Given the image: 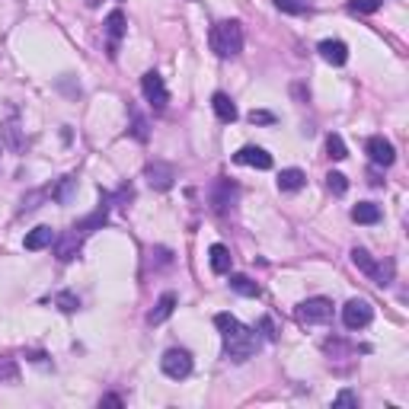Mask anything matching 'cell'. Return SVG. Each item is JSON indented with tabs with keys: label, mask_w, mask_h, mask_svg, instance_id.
<instances>
[{
	"label": "cell",
	"mask_w": 409,
	"mask_h": 409,
	"mask_svg": "<svg viewBox=\"0 0 409 409\" xmlns=\"http://www.w3.org/2000/svg\"><path fill=\"white\" fill-rule=\"evenodd\" d=\"M102 406H121L119 396H102Z\"/></svg>",
	"instance_id": "obj_35"
},
{
	"label": "cell",
	"mask_w": 409,
	"mask_h": 409,
	"mask_svg": "<svg viewBox=\"0 0 409 409\" xmlns=\"http://www.w3.org/2000/svg\"><path fill=\"white\" fill-rule=\"evenodd\" d=\"M80 243H83V230H67L64 236H55V253L61 262H70L80 256Z\"/></svg>",
	"instance_id": "obj_9"
},
{
	"label": "cell",
	"mask_w": 409,
	"mask_h": 409,
	"mask_svg": "<svg viewBox=\"0 0 409 409\" xmlns=\"http://www.w3.org/2000/svg\"><path fill=\"white\" fill-rule=\"evenodd\" d=\"M211 109H214V115L221 121H236V106H234V99H230L227 93H214V96H211Z\"/></svg>",
	"instance_id": "obj_18"
},
{
	"label": "cell",
	"mask_w": 409,
	"mask_h": 409,
	"mask_svg": "<svg viewBox=\"0 0 409 409\" xmlns=\"http://www.w3.org/2000/svg\"><path fill=\"white\" fill-rule=\"evenodd\" d=\"M317 51L326 64H332V67H342V64L349 61V45L339 42V38H323V42L317 45Z\"/></svg>",
	"instance_id": "obj_10"
},
{
	"label": "cell",
	"mask_w": 409,
	"mask_h": 409,
	"mask_svg": "<svg viewBox=\"0 0 409 409\" xmlns=\"http://www.w3.org/2000/svg\"><path fill=\"white\" fill-rule=\"evenodd\" d=\"M383 6V0H351L349 10L351 13H361V16H368V13H377Z\"/></svg>",
	"instance_id": "obj_26"
},
{
	"label": "cell",
	"mask_w": 409,
	"mask_h": 409,
	"mask_svg": "<svg viewBox=\"0 0 409 409\" xmlns=\"http://www.w3.org/2000/svg\"><path fill=\"white\" fill-rule=\"evenodd\" d=\"M304 182H307V176H304V170H298V166L278 173V189L281 192H298V189H304Z\"/></svg>",
	"instance_id": "obj_20"
},
{
	"label": "cell",
	"mask_w": 409,
	"mask_h": 409,
	"mask_svg": "<svg viewBox=\"0 0 409 409\" xmlns=\"http://www.w3.org/2000/svg\"><path fill=\"white\" fill-rule=\"evenodd\" d=\"M326 185H329L332 195H345V189H349V179H345L342 173H329V176H326Z\"/></svg>",
	"instance_id": "obj_27"
},
{
	"label": "cell",
	"mask_w": 409,
	"mask_h": 409,
	"mask_svg": "<svg viewBox=\"0 0 409 409\" xmlns=\"http://www.w3.org/2000/svg\"><path fill=\"white\" fill-rule=\"evenodd\" d=\"M259 329H262V336H266L268 342H272V339L278 336V332H275V323H272V317H262V320H259Z\"/></svg>",
	"instance_id": "obj_33"
},
{
	"label": "cell",
	"mask_w": 409,
	"mask_h": 409,
	"mask_svg": "<svg viewBox=\"0 0 409 409\" xmlns=\"http://www.w3.org/2000/svg\"><path fill=\"white\" fill-rule=\"evenodd\" d=\"M106 221H109V195H106V192H102V204H99V208H96L89 217H83V221L77 224V230H83V234H89V230L102 227V224H106Z\"/></svg>",
	"instance_id": "obj_17"
},
{
	"label": "cell",
	"mask_w": 409,
	"mask_h": 409,
	"mask_svg": "<svg viewBox=\"0 0 409 409\" xmlns=\"http://www.w3.org/2000/svg\"><path fill=\"white\" fill-rule=\"evenodd\" d=\"M249 121H253V125H272L275 115L272 112H256L253 109V112H249Z\"/></svg>",
	"instance_id": "obj_34"
},
{
	"label": "cell",
	"mask_w": 409,
	"mask_h": 409,
	"mask_svg": "<svg viewBox=\"0 0 409 409\" xmlns=\"http://www.w3.org/2000/svg\"><path fill=\"white\" fill-rule=\"evenodd\" d=\"M55 230L51 227H36V230H29V234H26V249H32V253H36V249H45V246H51V243H55Z\"/></svg>",
	"instance_id": "obj_19"
},
{
	"label": "cell",
	"mask_w": 409,
	"mask_h": 409,
	"mask_svg": "<svg viewBox=\"0 0 409 409\" xmlns=\"http://www.w3.org/2000/svg\"><path fill=\"white\" fill-rule=\"evenodd\" d=\"M332 406H358V396L351 393V390H342V393L332 400Z\"/></svg>",
	"instance_id": "obj_32"
},
{
	"label": "cell",
	"mask_w": 409,
	"mask_h": 409,
	"mask_svg": "<svg viewBox=\"0 0 409 409\" xmlns=\"http://www.w3.org/2000/svg\"><path fill=\"white\" fill-rule=\"evenodd\" d=\"M208 262H211V272L214 275H230V262H234V256H230V249L224 246V243H214V246L208 249Z\"/></svg>",
	"instance_id": "obj_16"
},
{
	"label": "cell",
	"mask_w": 409,
	"mask_h": 409,
	"mask_svg": "<svg viewBox=\"0 0 409 409\" xmlns=\"http://www.w3.org/2000/svg\"><path fill=\"white\" fill-rule=\"evenodd\" d=\"M364 153H368V160L374 166H393V160H396V151H393V144H390L387 138H381V134H374V138H368V144H364Z\"/></svg>",
	"instance_id": "obj_8"
},
{
	"label": "cell",
	"mask_w": 409,
	"mask_h": 409,
	"mask_svg": "<svg viewBox=\"0 0 409 409\" xmlns=\"http://www.w3.org/2000/svg\"><path fill=\"white\" fill-rule=\"evenodd\" d=\"M87 6H99V0H87Z\"/></svg>",
	"instance_id": "obj_36"
},
{
	"label": "cell",
	"mask_w": 409,
	"mask_h": 409,
	"mask_svg": "<svg viewBox=\"0 0 409 409\" xmlns=\"http://www.w3.org/2000/svg\"><path fill=\"white\" fill-rule=\"evenodd\" d=\"M351 221L355 224H377L381 221V208H377L374 202H358L355 208H351Z\"/></svg>",
	"instance_id": "obj_21"
},
{
	"label": "cell",
	"mask_w": 409,
	"mask_h": 409,
	"mask_svg": "<svg viewBox=\"0 0 409 409\" xmlns=\"http://www.w3.org/2000/svg\"><path fill=\"white\" fill-rule=\"evenodd\" d=\"M234 160H236V163H243V166H256V170H272V153H266L262 147H256V144L240 147V151L234 153Z\"/></svg>",
	"instance_id": "obj_11"
},
{
	"label": "cell",
	"mask_w": 409,
	"mask_h": 409,
	"mask_svg": "<svg viewBox=\"0 0 409 409\" xmlns=\"http://www.w3.org/2000/svg\"><path fill=\"white\" fill-rule=\"evenodd\" d=\"M106 36H109V55L115 58V48H119L121 36H125V13L121 10H112L106 16Z\"/></svg>",
	"instance_id": "obj_13"
},
{
	"label": "cell",
	"mask_w": 409,
	"mask_h": 409,
	"mask_svg": "<svg viewBox=\"0 0 409 409\" xmlns=\"http://www.w3.org/2000/svg\"><path fill=\"white\" fill-rule=\"evenodd\" d=\"M16 361L13 358H0V381H16Z\"/></svg>",
	"instance_id": "obj_31"
},
{
	"label": "cell",
	"mask_w": 409,
	"mask_h": 409,
	"mask_svg": "<svg viewBox=\"0 0 409 409\" xmlns=\"http://www.w3.org/2000/svg\"><path fill=\"white\" fill-rule=\"evenodd\" d=\"M208 42L217 58H236L243 51V26L236 19H221L211 26Z\"/></svg>",
	"instance_id": "obj_2"
},
{
	"label": "cell",
	"mask_w": 409,
	"mask_h": 409,
	"mask_svg": "<svg viewBox=\"0 0 409 409\" xmlns=\"http://www.w3.org/2000/svg\"><path fill=\"white\" fill-rule=\"evenodd\" d=\"M371 320H374V307L364 298H351L349 304L342 307V323L349 326V329H364Z\"/></svg>",
	"instance_id": "obj_6"
},
{
	"label": "cell",
	"mask_w": 409,
	"mask_h": 409,
	"mask_svg": "<svg viewBox=\"0 0 409 409\" xmlns=\"http://www.w3.org/2000/svg\"><path fill=\"white\" fill-rule=\"evenodd\" d=\"M160 368H163L166 377L182 381V377L192 374V355L185 349H170V351H163V358H160Z\"/></svg>",
	"instance_id": "obj_4"
},
{
	"label": "cell",
	"mask_w": 409,
	"mask_h": 409,
	"mask_svg": "<svg viewBox=\"0 0 409 409\" xmlns=\"http://www.w3.org/2000/svg\"><path fill=\"white\" fill-rule=\"evenodd\" d=\"M144 176H147V182H151L153 189L166 192L173 185V179H176V173H173V166H166V163H151L144 170Z\"/></svg>",
	"instance_id": "obj_14"
},
{
	"label": "cell",
	"mask_w": 409,
	"mask_h": 409,
	"mask_svg": "<svg viewBox=\"0 0 409 409\" xmlns=\"http://www.w3.org/2000/svg\"><path fill=\"white\" fill-rule=\"evenodd\" d=\"M55 304L61 307L64 313H74L77 307H80V300H77V294H70V291H61V294H58V298H55Z\"/></svg>",
	"instance_id": "obj_29"
},
{
	"label": "cell",
	"mask_w": 409,
	"mask_h": 409,
	"mask_svg": "<svg viewBox=\"0 0 409 409\" xmlns=\"http://www.w3.org/2000/svg\"><path fill=\"white\" fill-rule=\"evenodd\" d=\"M351 266L361 268V272L368 275V278H374L381 288H387L390 281H393V262H374L368 249H361V246L351 249Z\"/></svg>",
	"instance_id": "obj_3"
},
{
	"label": "cell",
	"mask_w": 409,
	"mask_h": 409,
	"mask_svg": "<svg viewBox=\"0 0 409 409\" xmlns=\"http://www.w3.org/2000/svg\"><path fill=\"white\" fill-rule=\"evenodd\" d=\"M275 6H278L281 13H294V16L310 10V6H307V0H275Z\"/></svg>",
	"instance_id": "obj_28"
},
{
	"label": "cell",
	"mask_w": 409,
	"mask_h": 409,
	"mask_svg": "<svg viewBox=\"0 0 409 409\" xmlns=\"http://www.w3.org/2000/svg\"><path fill=\"white\" fill-rule=\"evenodd\" d=\"M236 202V185L230 182V179H221V182L214 185V192H211V204H214L217 214H224L227 208H234Z\"/></svg>",
	"instance_id": "obj_12"
},
{
	"label": "cell",
	"mask_w": 409,
	"mask_h": 409,
	"mask_svg": "<svg viewBox=\"0 0 409 409\" xmlns=\"http://www.w3.org/2000/svg\"><path fill=\"white\" fill-rule=\"evenodd\" d=\"M131 134L138 141H147V121H144V115L134 112V109H131Z\"/></svg>",
	"instance_id": "obj_30"
},
{
	"label": "cell",
	"mask_w": 409,
	"mask_h": 409,
	"mask_svg": "<svg viewBox=\"0 0 409 409\" xmlns=\"http://www.w3.org/2000/svg\"><path fill=\"white\" fill-rule=\"evenodd\" d=\"M230 288L243 298H259V285H256L249 275H230Z\"/></svg>",
	"instance_id": "obj_23"
},
{
	"label": "cell",
	"mask_w": 409,
	"mask_h": 409,
	"mask_svg": "<svg viewBox=\"0 0 409 409\" xmlns=\"http://www.w3.org/2000/svg\"><path fill=\"white\" fill-rule=\"evenodd\" d=\"M214 326L221 329L224 355H227L230 361L243 364V361H249V358L256 355V349H259V336H256V329L243 326L240 320L230 317V313H217V317H214Z\"/></svg>",
	"instance_id": "obj_1"
},
{
	"label": "cell",
	"mask_w": 409,
	"mask_h": 409,
	"mask_svg": "<svg viewBox=\"0 0 409 409\" xmlns=\"http://www.w3.org/2000/svg\"><path fill=\"white\" fill-rule=\"evenodd\" d=\"M141 89H144V99L151 102L153 109H166V102H170V93H166V83L163 77L157 74V70H147L144 77H141Z\"/></svg>",
	"instance_id": "obj_7"
},
{
	"label": "cell",
	"mask_w": 409,
	"mask_h": 409,
	"mask_svg": "<svg viewBox=\"0 0 409 409\" xmlns=\"http://www.w3.org/2000/svg\"><path fill=\"white\" fill-rule=\"evenodd\" d=\"M74 185H77L74 176H64L61 185H58V189H51V198H55V202H61V204H67L70 195H74Z\"/></svg>",
	"instance_id": "obj_24"
},
{
	"label": "cell",
	"mask_w": 409,
	"mask_h": 409,
	"mask_svg": "<svg viewBox=\"0 0 409 409\" xmlns=\"http://www.w3.org/2000/svg\"><path fill=\"white\" fill-rule=\"evenodd\" d=\"M4 144L10 147V151H23V141H19V119H16V112H10V119H6V125H4Z\"/></svg>",
	"instance_id": "obj_22"
},
{
	"label": "cell",
	"mask_w": 409,
	"mask_h": 409,
	"mask_svg": "<svg viewBox=\"0 0 409 409\" xmlns=\"http://www.w3.org/2000/svg\"><path fill=\"white\" fill-rule=\"evenodd\" d=\"M176 304H179V298L173 291H166V294H160V300L153 304V310L147 313V323H153V326H160L163 320H170V313L176 310Z\"/></svg>",
	"instance_id": "obj_15"
},
{
	"label": "cell",
	"mask_w": 409,
	"mask_h": 409,
	"mask_svg": "<svg viewBox=\"0 0 409 409\" xmlns=\"http://www.w3.org/2000/svg\"><path fill=\"white\" fill-rule=\"evenodd\" d=\"M298 320L307 326L326 323V320H332V300L329 298H307L304 304L298 307Z\"/></svg>",
	"instance_id": "obj_5"
},
{
	"label": "cell",
	"mask_w": 409,
	"mask_h": 409,
	"mask_svg": "<svg viewBox=\"0 0 409 409\" xmlns=\"http://www.w3.org/2000/svg\"><path fill=\"white\" fill-rule=\"evenodd\" d=\"M326 153H329L332 160H345V157H349V151H345V141L339 138V134H329V138H326Z\"/></svg>",
	"instance_id": "obj_25"
}]
</instances>
